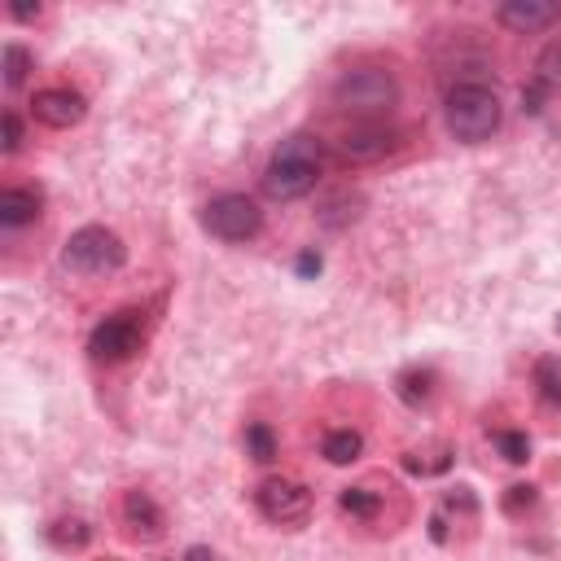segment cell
<instances>
[{"instance_id":"obj_1","label":"cell","mask_w":561,"mask_h":561,"mask_svg":"<svg viewBox=\"0 0 561 561\" xmlns=\"http://www.w3.org/2000/svg\"><path fill=\"white\" fill-rule=\"evenodd\" d=\"M443 119H447V132H452L457 141L466 145H483L500 132V119H505V110H500V97L492 84L483 79H461L447 88L443 97Z\"/></svg>"},{"instance_id":"obj_2","label":"cell","mask_w":561,"mask_h":561,"mask_svg":"<svg viewBox=\"0 0 561 561\" xmlns=\"http://www.w3.org/2000/svg\"><path fill=\"white\" fill-rule=\"evenodd\" d=\"M320 158H324V150H320L316 137H307V132L285 137L272 150L268 167H264V193L272 202H298V197H307L316 189V180H320Z\"/></svg>"},{"instance_id":"obj_3","label":"cell","mask_w":561,"mask_h":561,"mask_svg":"<svg viewBox=\"0 0 561 561\" xmlns=\"http://www.w3.org/2000/svg\"><path fill=\"white\" fill-rule=\"evenodd\" d=\"M333 105L360 124H378L399 105V79L386 66H352L333 84Z\"/></svg>"},{"instance_id":"obj_4","label":"cell","mask_w":561,"mask_h":561,"mask_svg":"<svg viewBox=\"0 0 561 561\" xmlns=\"http://www.w3.org/2000/svg\"><path fill=\"white\" fill-rule=\"evenodd\" d=\"M62 264L79 277H110L128 264V246L115 229H105V224H84V229H75L66 238Z\"/></svg>"},{"instance_id":"obj_5","label":"cell","mask_w":561,"mask_h":561,"mask_svg":"<svg viewBox=\"0 0 561 561\" xmlns=\"http://www.w3.org/2000/svg\"><path fill=\"white\" fill-rule=\"evenodd\" d=\"M202 229L229 246H242V242H255L264 233V211L246 193H219L202 206Z\"/></svg>"},{"instance_id":"obj_6","label":"cell","mask_w":561,"mask_h":561,"mask_svg":"<svg viewBox=\"0 0 561 561\" xmlns=\"http://www.w3.org/2000/svg\"><path fill=\"white\" fill-rule=\"evenodd\" d=\"M141 347H145V311H132V307L110 311L88 333V356L97 365H128L132 356H141Z\"/></svg>"},{"instance_id":"obj_7","label":"cell","mask_w":561,"mask_h":561,"mask_svg":"<svg viewBox=\"0 0 561 561\" xmlns=\"http://www.w3.org/2000/svg\"><path fill=\"white\" fill-rule=\"evenodd\" d=\"M255 509L272 526H303L311 518V492L298 479H264L255 487Z\"/></svg>"},{"instance_id":"obj_8","label":"cell","mask_w":561,"mask_h":561,"mask_svg":"<svg viewBox=\"0 0 561 561\" xmlns=\"http://www.w3.org/2000/svg\"><path fill=\"white\" fill-rule=\"evenodd\" d=\"M399 132L395 128H382V124H352L339 132V141H333V150H339V158L347 163H382L399 150Z\"/></svg>"},{"instance_id":"obj_9","label":"cell","mask_w":561,"mask_h":561,"mask_svg":"<svg viewBox=\"0 0 561 561\" xmlns=\"http://www.w3.org/2000/svg\"><path fill=\"white\" fill-rule=\"evenodd\" d=\"M119 522H124L128 539H137V544H158V539L167 535V513H163L158 500H154L150 492H141V487H132V492L124 496Z\"/></svg>"},{"instance_id":"obj_10","label":"cell","mask_w":561,"mask_h":561,"mask_svg":"<svg viewBox=\"0 0 561 561\" xmlns=\"http://www.w3.org/2000/svg\"><path fill=\"white\" fill-rule=\"evenodd\" d=\"M31 115H36L44 128L66 132V128L84 124L88 101H84V92H75V88H40V92L31 97Z\"/></svg>"},{"instance_id":"obj_11","label":"cell","mask_w":561,"mask_h":561,"mask_svg":"<svg viewBox=\"0 0 561 561\" xmlns=\"http://www.w3.org/2000/svg\"><path fill=\"white\" fill-rule=\"evenodd\" d=\"M474 518H479V500H474V492H470V487H452V492H443L438 509L430 513L425 535H430L434 544H452L457 526H461V522H474Z\"/></svg>"},{"instance_id":"obj_12","label":"cell","mask_w":561,"mask_h":561,"mask_svg":"<svg viewBox=\"0 0 561 561\" xmlns=\"http://www.w3.org/2000/svg\"><path fill=\"white\" fill-rule=\"evenodd\" d=\"M496 23L513 36H535V31H548L552 23H561V5H552V0H505L496 10Z\"/></svg>"},{"instance_id":"obj_13","label":"cell","mask_w":561,"mask_h":561,"mask_svg":"<svg viewBox=\"0 0 561 561\" xmlns=\"http://www.w3.org/2000/svg\"><path fill=\"white\" fill-rule=\"evenodd\" d=\"M452 461H457L452 443H421V447H408V452L399 457V466L417 479H438V474L452 470Z\"/></svg>"},{"instance_id":"obj_14","label":"cell","mask_w":561,"mask_h":561,"mask_svg":"<svg viewBox=\"0 0 561 561\" xmlns=\"http://www.w3.org/2000/svg\"><path fill=\"white\" fill-rule=\"evenodd\" d=\"M40 206H44L40 189H23V184L5 189L0 193V229H23V224H31L40 215Z\"/></svg>"},{"instance_id":"obj_15","label":"cell","mask_w":561,"mask_h":561,"mask_svg":"<svg viewBox=\"0 0 561 561\" xmlns=\"http://www.w3.org/2000/svg\"><path fill=\"white\" fill-rule=\"evenodd\" d=\"M395 395L412 408V412H421V408H430L434 404V395H438V373L434 369H404L399 378H395Z\"/></svg>"},{"instance_id":"obj_16","label":"cell","mask_w":561,"mask_h":561,"mask_svg":"<svg viewBox=\"0 0 561 561\" xmlns=\"http://www.w3.org/2000/svg\"><path fill=\"white\" fill-rule=\"evenodd\" d=\"M360 452H365V434L352 430V425L324 430V438H320V457L329 466H352V461H360Z\"/></svg>"},{"instance_id":"obj_17","label":"cell","mask_w":561,"mask_h":561,"mask_svg":"<svg viewBox=\"0 0 561 561\" xmlns=\"http://www.w3.org/2000/svg\"><path fill=\"white\" fill-rule=\"evenodd\" d=\"M382 492H373L369 483H356V487H343L339 492V513L352 518V522H378L382 518Z\"/></svg>"},{"instance_id":"obj_18","label":"cell","mask_w":561,"mask_h":561,"mask_svg":"<svg viewBox=\"0 0 561 561\" xmlns=\"http://www.w3.org/2000/svg\"><path fill=\"white\" fill-rule=\"evenodd\" d=\"M44 539L58 548V552H84L92 544V526L84 518H53L44 526Z\"/></svg>"},{"instance_id":"obj_19","label":"cell","mask_w":561,"mask_h":561,"mask_svg":"<svg viewBox=\"0 0 561 561\" xmlns=\"http://www.w3.org/2000/svg\"><path fill=\"white\" fill-rule=\"evenodd\" d=\"M242 443H246V457L255 466H272L277 461V430L268 421H251L246 434H242Z\"/></svg>"},{"instance_id":"obj_20","label":"cell","mask_w":561,"mask_h":561,"mask_svg":"<svg viewBox=\"0 0 561 561\" xmlns=\"http://www.w3.org/2000/svg\"><path fill=\"white\" fill-rule=\"evenodd\" d=\"M535 391H539V399L548 404V408H561V356H544V360H535Z\"/></svg>"},{"instance_id":"obj_21","label":"cell","mask_w":561,"mask_h":561,"mask_svg":"<svg viewBox=\"0 0 561 561\" xmlns=\"http://www.w3.org/2000/svg\"><path fill=\"white\" fill-rule=\"evenodd\" d=\"M492 443H496V452H500L509 466H526V461H531V434H526V430H496Z\"/></svg>"},{"instance_id":"obj_22","label":"cell","mask_w":561,"mask_h":561,"mask_svg":"<svg viewBox=\"0 0 561 561\" xmlns=\"http://www.w3.org/2000/svg\"><path fill=\"white\" fill-rule=\"evenodd\" d=\"M31 71H36V58H31L18 40H10V44H5V84H10V88H23Z\"/></svg>"},{"instance_id":"obj_23","label":"cell","mask_w":561,"mask_h":561,"mask_svg":"<svg viewBox=\"0 0 561 561\" xmlns=\"http://www.w3.org/2000/svg\"><path fill=\"white\" fill-rule=\"evenodd\" d=\"M535 505H539V487H531V483H513V487H505V496H500V509H505L509 518H526Z\"/></svg>"},{"instance_id":"obj_24","label":"cell","mask_w":561,"mask_h":561,"mask_svg":"<svg viewBox=\"0 0 561 561\" xmlns=\"http://www.w3.org/2000/svg\"><path fill=\"white\" fill-rule=\"evenodd\" d=\"M535 79H539L548 92H557V88H561V40H552V44L535 58Z\"/></svg>"},{"instance_id":"obj_25","label":"cell","mask_w":561,"mask_h":561,"mask_svg":"<svg viewBox=\"0 0 561 561\" xmlns=\"http://www.w3.org/2000/svg\"><path fill=\"white\" fill-rule=\"evenodd\" d=\"M0 128H5V154H18L23 150V119H18V110H5V119H0Z\"/></svg>"},{"instance_id":"obj_26","label":"cell","mask_w":561,"mask_h":561,"mask_svg":"<svg viewBox=\"0 0 561 561\" xmlns=\"http://www.w3.org/2000/svg\"><path fill=\"white\" fill-rule=\"evenodd\" d=\"M544 97H548V88H544L539 79L522 88V110H526V115H539V110H544Z\"/></svg>"},{"instance_id":"obj_27","label":"cell","mask_w":561,"mask_h":561,"mask_svg":"<svg viewBox=\"0 0 561 561\" xmlns=\"http://www.w3.org/2000/svg\"><path fill=\"white\" fill-rule=\"evenodd\" d=\"M320 268H324V259H320L316 251H303V255H298V277H316Z\"/></svg>"},{"instance_id":"obj_28","label":"cell","mask_w":561,"mask_h":561,"mask_svg":"<svg viewBox=\"0 0 561 561\" xmlns=\"http://www.w3.org/2000/svg\"><path fill=\"white\" fill-rule=\"evenodd\" d=\"M10 18H14V23H36L40 10H31V5H10Z\"/></svg>"},{"instance_id":"obj_29","label":"cell","mask_w":561,"mask_h":561,"mask_svg":"<svg viewBox=\"0 0 561 561\" xmlns=\"http://www.w3.org/2000/svg\"><path fill=\"white\" fill-rule=\"evenodd\" d=\"M184 561H215V557H211V548H189Z\"/></svg>"},{"instance_id":"obj_30","label":"cell","mask_w":561,"mask_h":561,"mask_svg":"<svg viewBox=\"0 0 561 561\" xmlns=\"http://www.w3.org/2000/svg\"><path fill=\"white\" fill-rule=\"evenodd\" d=\"M557 329H561V316H557Z\"/></svg>"}]
</instances>
